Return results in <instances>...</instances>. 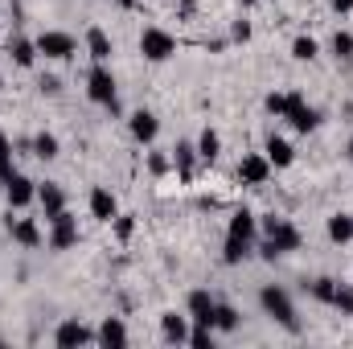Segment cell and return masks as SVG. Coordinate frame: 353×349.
<instances>
[{
	"instance_id": "1f68e13d",
	"label": "cell",
	"mask_w": 353,
	"mask_h": 349,
	"mask_svg": "<svg viewBox=\"0 0 353 349\" xmlns=\"http://www.w3.org/2000/svg\"><path fill=\"white\" fill-rule=\"evenodd\" d=\"M263 107L275 115V119H283V111H288V90H275V94H267Z\"/></svg>"
},
{
	"instance_id": "7402d4cb",
	"label": "cell",
	"mask_w": 353,
	"mask_h": 349,
	"mask_svg": "<svg viewBox=\"0 0 353 349\" xmlns=\"http://www.w3.org/2000/svg\"><path fill=\"white\" fill-rule=\"evenodd\" d=\"M87 54H90V62H111V37L99 25L87 29Z\"/></svg>"
},
{
	"instance_id": "ab89813d",
	"label": "cell",
	"mask_w": 353,
	"mask_h": 349,
	"mask_svg": "<svg viewBox=\"0 0 353 349\" xmlns=\"http://www.w3.org/2000/svg\"><path fill=\"white\" fill-rule=\"evenodd\" d=\"M345 152H350V161H353V140H350V148H345Z\"/></svg>"
},
{
	"instance_id": "5b68a950",
	"label": "cell",
	"mask_w": 353,
	"mask_h": 349,
	"mask_svg": "<svg viewBox=\"0 0 353 349\" xmlns=\"http://www.w3.org/2000/svg\"><path fill=\"white\" fill-rule=\"evenodd\" d=\"M176 50H181V41H176L169 29H161V25H148V29L140 33V54H144L148 62H169Z\"/></svg>"
},
{
	"instance_id": "f546056e",
	"label": "cell",
	"mask_w": 353,
	"mask_h": 349,
	"mask_svg": "<svg viewBox=\"0 0 353 349\" xmlns=\"http://www.w3.org/2000/svg\"><path fill=\"white\" fill-rule=\"evenodd\" d=\"M189 346L193 349H214V329H210V325H193V329H189Z\"/></svg>"
},
{
	"instance_id": "2e32d148",
	"label": "cell",
	"mask_w": 353,
	"mask_h": 349,
	"mask_svg": "<svg viewBox=\"0 0 353 349\" xmlns=\"http://www.w3.org/2000/svg\"><path fill=\"white\" fill-rule=\"evenodd\" d=\"M115 214H119L115 193L103 189V185H94V189H90V218H99V222H115Z\"/></svg>"
},
{
	"instance_id": "30bf717a",
	"label": "cell",
	"mask_w": 353,
	"mask_h": 349,
	"mask_svg": "<svg viewBox=\"0 0 353 349\" xmlns=\"http://www.w3.org/2000/svg\"><path fill=\"white\" fill-rule=\"evenodd\" d=\"M128 132H132L136 144H152V140L161 136V119H157L152 111H132V115H128Z\"/></svg>"
},
{
	"instance_id": "d6a6232c",
	"label": "cell",
	"mask_w": 353,
	"mask_h": 349,
	"mask_svg": "<svg viewBox=\"0 0 353 349\" xmlns=\"http://www.w3.org/2000/svg\"><path fill=\"white\" fill-rule=\"evenodd\" d=\"M8 173H12V144H8V136L0 132V181Z\"/></svg>"
},
{
	"instance_id": "f1b7e54d",
	"label": "cell",
	"mask_w": 353,
	"mask_h": 349,
	"mask_svg": "<svg viewBox=\"0 0 353 349\" xmlns=\"http://www.w3.org/2000/svg\"><path fill=\"white\" fill-rule=\"evenodd\" d=\"M333 308L345 312V317H353V283H337V292H333Z\"/></svg>"
},
{
	"instance_id": "ffe728a7",
	"label": "cell",
	"mask_w": 353,
	"mask_h": 349,
	"mask_svg": "<svg viewBox=\"0 0 353 349\" xmlns=\"http://www.w3.org/2000/svg\"><path fill=\"white\" fill-rule=\"evenodd\" d=\"M8 54H12V62L25 66V70L41 58V54H37V41H29V37H12V41H8Z\"/></svg>"
},
{
	"instance_id": "ac0fdd59",
	"label": "cell",
	"mask_w": 353,
	"mask_h": 349,
	"mask_svg": "<svg viewBox=\"0 0 353 349\" xmlns=\"http://www.w3.org/2000/svg\"><path fill=\"white\" fill-rule=\"evenodd\" d=\"M161 333H165L169 346H189V317L165 312V317H161Z\"/></svg>"
},
{
	"instance_id": "6da1fadb",
	"label": "cell",
	"mask_w": 353,
	"mask_h": 349,
	"mask_svg": "<svg viewBox=\"0 0 353 349\" xmlns=\"http://www.w3.org/2000/svg\"><path fill=\"white\" fill-rule=\"evenodd\" d=\"M255 239H259V218L251 210H234L230 222H226V243H222V263L239 267L243 259H251L255 251Z\"/></svg>"
},
{
	"instance_id": "ba28073f",
	"label": "cell",
	"mask_w": 353,
	"mask_h": 349,
	"mask_svg": "<svg viewBox=\"0 0 353 349\" xmlns=\"http://www.w3.org/2000/svg\"><path fill=\"white\" fill-rule=\"evenodd\" d=\"M74 243H79V218H74L70 210L54 214V218H50V247H54V251H70Z\"/></svg>"
},
{
	"instance_id": "d4e9b609",
	"label": "cell",
	"mask_w": 353,
	"mask_h": 349,
	"mask_svg": "<svg viewBox=\"0 0 353 349\" xmlns=\"http://www.w3.org/2000/svg\"><path fill=\"white\" fill-rule=\"evenodd\" d=\"M58 148H62V144H58L54 132H37V136H33V157H37V161H54Z\"/></svg>"
},
{
	"instance_id": "d6986e66",
	"label": "cell",
	"mask_w": 353,
	"mask_h": 349,
	"mask_svg": "<svg viewBox=\"0 0 353 349\" xmlns=\"http://www.w3.org/2000/svg\"><path fill=\"white\" fill-rule=\"evenodd\" d=\"M94 341H99V346H107V349H111V346H128V325H123L119 317H107V321L99 325Z\"/></svg>"
},
{
	"instance_id": "f35d334b",
	"label": "cell",
	"mask_w": 353,
	"mask_h": 349,
	"mask_svg": "<svg viewBox=\"0 0 353 349\" xmlns=\"http://www.w3.org/2000/svg\"><path fill=\"white\" fill-rule=\"evenodd\" d=\"M115 4H119V8H136V0H115Z\"/></svg>"
},
{
	"instance_id": "83f0119b",
	"label": "cell",
	"mask_w": 353,
	"mask_h": 349,
	"mask_svg": "<svg viewBox=\"0 0 353 349\" xmlns=\"http://www.w3.org/2000/svg\"><path fill=\"white\" fill-rule=\"evenodd\" d=\"M333 292H337V279H333V275H321V279H312V296H316L321 304H333Z\"/></svg>"
},
{
	"instance_id": "3957f363",
	"label": "cell",
	"mask_w": 353,
	"mask_h": 349,
	"mask_svg": "<svg viewBox=\"0 0 353 349\" xmlns=\"http://www.w3.org/2000/svg\"><path fill=\"white\" fill-rule=\"evenodd\" d=\"M259 308H263V312L271 317V321H275V325H283L288 333H300V317H296V304H292V296H288L283 288L267 283L263 292H259Z\"/></svg>"
},
{
	"instance_id": "484cf974",
	"label": "cell",
	"mask_w": 353,
	"mask_h": 349,
	"mask_svg": "<svg viewBox=\"0 0 353 349\" xmlns=\"http://www.w3.org/2000/svg\"><path fill=\"white\" fill-rule=\"evenodd\" d=\"M329 239L333 243H353V214H333L329 218Z\"/></svg>"
},
{
	"instance_id": "4fadbf2b",
	"label": "cell",
	"mask_w": 353,
	"mask_h": 349,
	"mask_svg": "<svg viewBox=\"0 0 353 349\" xmlns=\"http://www.w3.org/2000/svg\"><path fill=\"white\" fill-rule=\"evenodd\" d=\"M214 308H218V300H214L205 288L189 292V321H193V325H210V329H214Z\"/></svg>"
},
{
	"instance_id": "e575fe53",
	"label": "cell",
	"mask_w": 353,
	"mask_h": 349,
	"mask_svg": "<svg viewBox=\"0 0 353 349\" xmlns=\"http://www.w3.org/2000/svg\"><path fill=\"white\" fill-rule=\"evenodd\" d=\"M230 37H234V41H247V37H251V25H247V21H234V33H230Z\"/></svg>"
},
{
	"instance_id": "603a6c76",
	"label": "cell",
	"mask_w": 353,
	"mask_h": 349,
	"mask_svg": "<svg viewBox=\"0 0 353 349\" xmlns=\"http://www.w3.org/2000/svg\"><path fill=\"white\" fill-rule=\"evenodd\" d=\"M218 152H222V136H218L214 128H205V132L197 136V157L214 165V161H218Z\"/></svg>"
},
{
	"instance_id": "4316f807",
	"label": "cell",
	"mask_w": 353,
	"mask_h": 349,
	"mask_svg": "<svg viewBox=\"0 0 353 349\" xmlns=\"http://www.w3.org/2000/svg\"><path fill=\"white\" fill-rule=\"evenodd\" d=\"M316 54H321V46H316V37H304V33H300V37L292 41V58H296V62H312Z\"/></svg>"
},
{
	"instance_id": "44dd1931",
	"label": "cell",
	"mask_w": 353,
	"mask_h": 349,
	"mask_svg": "<svg viewBox=\"0 0 353 349\" xmlns=\"http://www.w3.org/2000/svg\"><path fill=\"white\" fill-rule=\"evenodd\" d=\"M239 325H243L239 308H234V304H226V300H218V308H214V333H234Z\"/></svg>"
},
{
	"instance_id": "74e56055",
	"label": "cell",
	"mask_w": 353,
	"mask_h": 349,
	"mask_svg": "<svg viewBox=\"0 0 353 349\" xmlns=\"http://www.w3.org/2000/svg\"><path fill=\"white\" fill-rule=\"evenodd\" d=\"M41 90L46 94H58V79H41Z\"/></svg>"
},
{
	"instance_id": "7a4b0ae2",
	"label": "cell",
	"mask_w": 353,
	"mask_h": 349,
	"mask_svg": "<svg viewBox=\"0 0 353 349\" xmlns=\"http://www.w3.org/2000/svg\"><path fill=\"white\" fill-rule=\"evenodd\" d=\"M259 226H263V247H259L263 259H279V255H288V251H300V230H296L288 218L267 214Z\"/></svg>"
},
{
	"instance_id": "8992f818",
	"label": "cell",
	"mask_w": 353,
	"mask_h": 349,
	"mask_svg": "<svg viewBox=\"0 0 353 349\" xmlns=\"http://www.w3.org/2000/svg\"><path fill=\"white\" fill-rule=\"evenodd\" d=\"M37 41V54L41 58H54V62H70L74 54H79V41L70 37V33H58V29H46L41 37H33Z\"/></svg>"
},
{
	"instance_id": "5bb4252c",
	"label": "cell",
	"mask_w": 353,
	"mask_h": 349,
	"mask_svg": "<svg viewBox=\"0 0 353 349\" xmlns=\"http://www.w3.org/2000/svg\"><path fill=\"white\" fill-rule=\"evenodd\" d=\"M267 177H271V161H267L263 152L243 157V165H239V181L243 185H267Z\"/></svg>"
},
{
	"instance_id": "9a60e30c",
	"label": "cell",
	"mask_w": 353,
	"mask_h": 349,
	"mask_svg": "<svg viewBox=\"0 0 353 349\" xmlns=\"http://www.w3.org/2000/svg\"><path fill=\"white\" fill-rule=\"evenodd\" d=\"M263 157L271 161V169H292V161H296V148H292L283 136H275V132H271V136L263 140Z\"/></svg>"
},
{
	"instance_id": "277c9868",
	"label": "cell",
	"mask_w": 353,
	"mask_h": 349,
	"mask_svg": "<svg viewBox=\"0 0 353 349\" xmlns=\"http://www.w3.org/2000/svg\"><path fill=\"white\" fill-rule=\"evenodd\" d=\"M87 94L90 103H99V107H107V111H119V94H115V74H111V66L107 62H94L87 74Z\"/></svg>"
},
{
	"instance_id": "4dcf8cb0",
	"label": "cell",
	"mask_w": 353,
	"mask_h": 349,
	"mask_svg": "<svg viewBox=\"0 0 353 349\" xmlns=\"http://www.w3.org/2000/svg\"><path fill=\"white\" fill-rule=\"evenodd\" d=\"M333 54L337 58H353V33H345V29L333 33Z\"/></svg>"
},
{
	"instance_id": "60d3db41",
	"label": "cell",
	"mask_w": 353,
	"mask_h": 349,
	"mask_svg": "<svg viewBox=\"0 0 353 349\" xmlns=\"http://www.w3.org/2000/svg\"><path fill=\"white\" fill-rule=\"evenodd\" d=\"M0 87H4V83H0Z\"/></svg>"
},
{
	"instance_id": "d590c367",
	"label": "cell",
	"mask_w": 353,
	"mask_h": 349,
	"mask_svg": "<svg viewBox=\"0 0 353 349\" xmlns=\"http://www.w3.org/2000/svg\"><path fill=\"white\" fill-rule=\"evenodd\" d=\"M148 165H152V173H165V169H169V161H165V157H152Z\"/></svg>"
},
{
	"instance_id": "e0dca14e",
	"label": "cell",
	"mask_w": 353,
	"mask_h": 349,
	"mask_svg": "<svg viewBox=\"0 0 353 349\" xmlns=\"http://www.w3.org/2000/svg\"><path fill=\"white\" fill-rule=\"evenodd\" d=\"M8 235H12V243H21V247H41V226H37V218H12V214H8Z\"/></svg>"
},
{
	"instance_id": "cb8c5ba5",
	"label": "cell",
	"mask_w": 353,
	"mask_h": 349,
	"mask_svg": "<svg viewBox=\"0 0 353 349\" xmlns=\"http://www.w3.org/2000/svg\"><path fill=\"white\" fill-rule=\"evenodd\" d=\"M193 157H197V144H176L173 148V165L181 181H193Z\"/></svg>"
},
{
	"instance_id": "8d00e7d4",
	"label": "cell",
	"mask_w": 353,
	"mask_h": 349,
	"mask_svg": "<svg viewBox=\"0 0 353 349\" xmlns=\"http://www.w3.org/2000/svg\"><path fill=\"white\" fill-rule=\"evenodd\" d=\"M350 8H353V0H333V12H341V17H345Z\"/></svg>"
},
{
	"instance_id": "836d02e7",
	"label": "cell",
	"mask_w": 353,
	"mask_h": 349,
	"mask_svg": "<svg viewBox=\"0 0 353 349\" xmlns=\"http://www.w3.org/2000/svg\"><path fill=\"white\" fill-rule=\"evenodd\" d=\"M132 230H136L132 214H115V239H119V243H128V239H132Z\"/></svg>"
},
{
	"instance_id": "8fae6325",
	"label": "cell",
	"mask_w": 353,
	"mask_h": 349,
	"mask_svg": "<svg viewBox=\"0 0 353 349\" xmlns=\"http://www.w3.org/2000/svg\"><path fill=\"white\" fill-rule=\"evenodd\" d=\"M90 341H94V333L83 321H62L58 333H54V346L58 349H79V346H90Z\"/></svg>"
},
{
	"instance_id": "9c48e42d",
	"label": "cell",
	"mask_w": 353,
	"mask_h": 349,
	"mask_svg": "<svg viewBox=\"0 0 353 349\" xmlns=\"http://www.w3.org/2000/svg\"><path fill=\"white\" fill-rule=\"evenodd\" d=\"M4 197H8V210H25L29 201H37V185L25 173L12 169V173L4 177Z\"/></svg>"
},
{
	"instance_id": "7c38bea8",
	"label": "cell",
	"mask_w": 353,
	"mask_h": 349,
	"mask_svg": "<svg viewBox=\"0 0 353 349\" xmlns=\"http://www.w3.org/2000/svg\"><path fill=\"white\" fill-rule=\"evenodd\" d=\"M37 206H41V218H46V222H50L54 214H62V210H66V193H62V185H58V181L37 185Z\"/></svg>"
},
{
	"instance_id": "52a82bcc",
	"label": "cell",
	"mask_w": 353,
	"mask_h": 349,
	"mask_svg": "<svg viewBox=\"0 0 353 349\" xmlns=\"http://www.w3.org/2000/svg\"><path fill=\"white\" fill-rule=\"evenodd\" d=\"M283 119H288V123H292L300 136H308V132H316V123H321V111H316V107H308L300 90H288V111H283Z\"/></svg>"
}]
</instances>
